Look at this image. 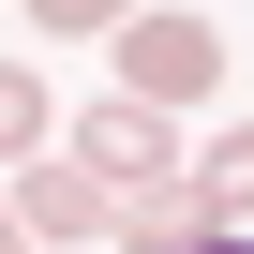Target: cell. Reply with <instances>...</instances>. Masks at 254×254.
Here are the masks:
<instances>
[{"mask_svg": "<svg viewBox=\"0 0 254 254\" xmlns=\"http://www.w3.org/2000/svg\"><path fill=\"white\" fill-rule=\"evenodd\" d=\"M224 90V30L209 15H135V30H120V105H209Z\"/></svg>", "mask_w": 254, "mask_h": 254, "instance_id": "1", "label": "cell"}, {"mask_svg": "<svg viewBox=\"0 0 254 254\" xmlns=\"http://www.w3.org/2000/svg\"><path fill=\"white\" fill-rule=\"evenodd\" d=\"M75 165H90L105 194H165V180H194L180 135H165V105H90V120H75Z\"/></svg>", "mask_w": 254, "mask_h": 254, "instance_id": "2", "label": "cell"}, {"mask_svg": "<svg viewBox=\"0 0 254 254\" xmlns=\"http://www.w3.org/2000/svg\"><path fill=\"white\" fill-rule=\"evenodd\" d=\"M15 224L60 254V239H105V224H120V194H105L90 165H15Z\"/></svg>", "mask_w": 254, "mask_h": 254, "instance_id": "3", "label": "cell"}, {"mask_svg": "<svg viewBox=\"0 0 254 254\" xmlns=\"http://www.w3.org/2000/svg\"><path fill=\"white\" fill-rule=\"evenodd\" d=\"M194 209H209V239H254V120L194 150Z\"/></svg>", "mask_w": 254, "mask_h": 254, "instance_id": "4", "label": "cell"}, {"mask_svg": "<svg viewBox=\"0 0 254 254\" xmlns=\"http://www.w3.org/2000/svg\"><path fill=\"white\" fill-rule=\"evenodd\" d=\"M120 254H194L209 239V209H194V180H165V194H120V224H105Z\"/></svg>", "mask_w": 254, "mask_h": 254, "instance_id": "5", "label": "cell"}, {"mask_svg": "<svg viewBox=\"0 0 254 254\" xmlns=\"http://www.w3.org/2000/svg\"><path fill=\"white\" fill-rule=\"evenodd\" d=\"M30 150H45V75L0 60V165H30Z\"/></svg>", "mask_w": 254, "mask_h": 254, "instance_id": "6", "label": "cell"}, {"mask_svg": "<svg viewBox=\"0 0 254 254\" xmlns=\"http://www.w3.org/2000/svg\"><path fill=\"white\" fill-rule=\"evenodd\" d=\"M150 0H30V30H135Z\"/></svg>", "mask_w": 254, "mask_h": 254, "instance_id": "7", "label": "cell"}, {"mask_svg": "<svg viewBox=\"0 0 254 254\" xmlns=\"http://www.w3.org/2000/svg\"><path fill=\"white\" fill-rule=\"evenodd\" d=\"M0 254H30V224H15V180H0Z\"/></svg>", "mask_w": 254, "mask_h": 254, "instance_id": "8", "label": "cell"}, {"mask_svg": "<svg viewBox=\"0 0 254 254\" xmlns=\"http://www.w3.org/2000/svg\"><path fill=\"white\" fill-rule=\"evenodd\" d=\"M194 254H254V239H194Z\"/></svg>", "mask_w": 254, "mask_h": 254, "instance_id": "9", "label": "cell"}]
</instances>
